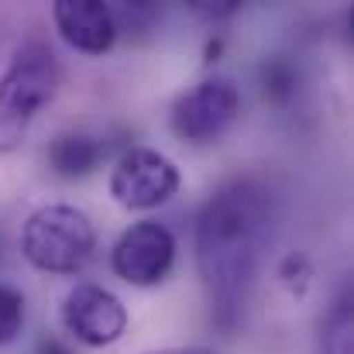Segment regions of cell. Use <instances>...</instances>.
I'll use <instances>...</instances> for the list:
<instances>
[{
  "label": "cell",
  "instance_id": "cell-1",
  "mask_svg": "<svg viewBox=\"0 0 354 354\" xmlns=\"http://www.w3.org/2000/svg\"><path fill=\"white\" fill-rule=\"evenodd\" d=\"M272 231V193L258 179L221 186L196 221V268L210 292L214 313L231 327L254 279Z\"/></svg>",
  "mask_w": 354,
  "mask_h": 354
},
{
  "label": "cell",
  "instance_id": "cell-2",
  "mask_svg": "<svg viewBox=\"0 0 354 354\" xmlns=\"http://www.w3.org/2000/svg\"><path fill=\"white\" fill-rule=\"evenodd\" d=\"M59 62L45 41H24L0 76V155L14 151L38 111L55 97Z\"/></svg>",
  "mask_w": 354,
  "mask_h": 354
},
{
  "label": "cell",
  "instance_id": "cell-3",
  "mask_svg": "<svg viewBox=\"0 0 354 354\" xmlns=\"http://www.w3.org/2000/svg\"><path fill=\"white\" fill-rule=\"evenodd\" d=\"M21 251L38 272L76 275L90 265L97 251V231L83 210L69 203H52L28 217Z\"/></svg>",
  "mask_w": 354,
  "mask_h": 354
},
{
  "label": "cell",
  "instance_id": "cell-4",
  "mask_svg": "<svg viewBox=\"0 0 354 354\" xmlns=\"http://www.w3.org/2000/svg\"><path fill=\"white\" fill-rule=\"evenodd\" d=\"M241 114V90L227 76H210L172 104V134L189 145H214Z\"/></svg>",
  "mask_w": 354,
  "mask_h": 354
},
{
  "label": "cell",
  "instance_id": "cell-5",
  "mask_svg": "<svg viewBox=\"0 0 354 354\" xmlns=\"http://www.w3.org/2000/svg\"><path fill=\"white\" fill-rule=\"evenodd\" d=\"M179 189V169L151 151V148H131L124 151L111 172V196L124 210H151L172 200Z\"/></svg>",
  "mask_w": 354,
  "mask_h": 354
},
{
  "label": "cell",
  "instance_id": "cell-6",
  "mask_svg": "<svg viewBox=\"0 0 354 354\" xmlns=\"http://www.w3.org/2000/svg\"><path fill=\"white\" fill-rule=\"evenodd\" d=\"M172 261H176V237L158 221L131 224L111 251V265H114L118 279L141 286V289L158 286L169 275Z\"/></svg>",
  "mask_w": 354,
  "mask_h": 354
},
{
  "label": "cell",
  "instance_id": "cell-7",
  "mask_svg": "<svg viewBox=\"0 0 354 354\" xmlns=\"http://www.w3.org/2000/svg\"><path fill=\"white\" fill-rule=\"evenodd\" d=\"M62 324L66 330L86 344V348H107L118 344L127 330V310L118 296L104 286L80 282L66 292L62 303Z\"/></svg>",
  "mask_w": 354,
  "mask_h": 354
},
{
  "label": "cell",
  "instance_id": "cell-8",
  "mask_svg": "<svg viewBox=\"0 0 354 354\" xmlns=\"http://www.w3.org/2000/svg\"><path fill=\"white\" fill-rule=\"evenodd\" d=\"M52 17L66 45L83 55H107L118 41V24L104 0H55Z\"/></svg>",
  "mask_w": 354,
  "mask_h": 354
},
{
  "label": "cell",
  "instance_id": "cell-9",
  "mask_svg": "<svg viewBox=\"0 0 354 354\" xmlns=\"http://www.w3.org/2000/svg\"><path fill=\"white\" fill-rule=\"evenodd\" d=\"M107 148L90 134H62L48 145V169L62 179H83L100 169Z\"/></svg>",
  "mask_w": 354,
  "mask_h": 354
},
{
  "label": "cell",
  "instance_id": "cell-10",
  "mask_svg": "<svg viewBox=\"0 0 354 354\" xmlns=\"http://www.w3.org/2000/svg\"><path fill=\"white\" fill-rule=\"evenodd\" d=\"M261 93L272 104H286L296 93V69L286 59H268L261 66Z\"/></svg>",
  "mask_w": 354,
  "mask_h": 354
},
{
  "label": "cell",
  "instance_id": "cell-11",
  "mask_svg": "<svg viewBox=\"0 0 354 354\" xmlns=\"http://www.w3.org/2000/svg\"><path fill=\"white\" fill-rule=\"evenodd\" d=\"M324 354H351V296H344L327 317Z\"/></svg>",
  "mask_w": 354,
  "mask_h": 354
},
{
  "label": "cell",
  "instance_id": "cell-12",
  "mask_svg": "<svg viewBox=\"0 0 354 354\" xmlns=\"http://www.w3.org/2000/svg\"><path fill=\"white\" fill-rule=\"evenodd\" d=\"M24 327V296L10 286H0V348L10 344Z\"/></svg>",
  "mask_w": 354,
  "mask_h": 354
},
{
  "label": "cell",
  "instance_id": "cell-13",
  "mask_svg": "<svg viewBox=\"0 0 354 354\" xmlns=\"http://www.w3.org/2000/svg\"><path fill=\"white\" fill-rule=\"evenodd\" d=\"M111 14H114V24H118V35L120 31H145L151 21H155V3H148V0H134V3H118V7H111Z\"/></svg>",
  "mask_w": 354,
  "mask_h": 354
},
{
  "label": "cell",
  "instance_id": "cell-14",
  "mask_svg": "<svg viewBox=\"0 0 354 354\" xmlns=\"http://www.w3.org/2000/svg\"><path fill=\"white\" fill-rule=\"evenodd\" d=\"M282 282L292 289V292H303L306 289V282H310V261L303 258V254H289L286 261H282Z\"/></svg>",
  "mask_w": 354,
  "mask_h": 354
},
{
  "label": "cell",
  "instance_id": "cell-15",
  "mask_svg": "<svg viewBox=\"0 0 354 354\" xmlns=\"http://www.w3.org/2000/svg\"><path fill=\"white\" fill-rule=\"evenodd\" d=\"M196 14H207V17H224V14H234L237 0H224V3H207V0H196L193 3Z\"/></svg>",
  "mask_w": 354,
  "mask_h": 354
},
{
  "label": "cell",
  "instance_id": "cell-16",
  "mask_svg": "<svg viewBox=\"0 0 354 354\" xmlns=\"http://www.w3.org/2000/svg\"><path fill=\"white\" fill-rule=\"evenodd\" d=\"M35 354H73V351H69V344H66V341H59V337L45 334V337L38 341V348H35Z\"/></svg>",
  "mask_w": 354,
  "mask_h": 354
},
{
  "label": "cell",
  "instance_id": "cell-17",
  "mask_svg": "<svg viewBox=\"0 0 354 354\" xmlns=\"http://www.w3.org/2000/svg\"><path fill=\"white\" fill-rule=\"evenodd\" d=\"M151 354H214L210 348H162V351H151Z\"/></svg>",
  "mask_w": 354,
  "mask_h": 354
},
{
  "label": "cell",
  "instance_id": "cell-18",
  "mask_svg": "<svg viewBox=\"0 0 354 354\" xmlns=\"http://www.w3.org/2000/svg\"><path fill=\"white\" fill-rule=\"evenodd\" d=\"M224 52V38H214V41H207V62H217V55Z\"/></svg>",
  "mask_w": 354,
  "mask_h": 354
}]
</instances>
